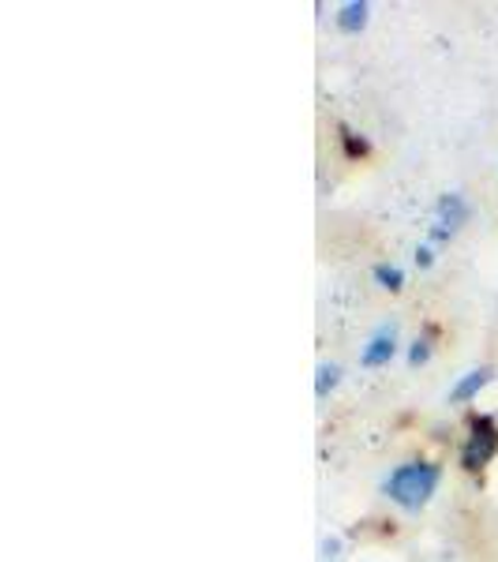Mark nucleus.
I'll list each match as a JSON object with an SVG mask.
<instances>
[{
	"mask_svg": "<svg viewBox=\"0 0 498 562\" xmlns=\"http://www.w3.org/2000/svg\"><path fill=\"white\" fill-rule=\"evenodd\" d=\"M468 222V203L461 195H442L439 206H434V225H431V240L446 244L461 225Z\"/></svg>",
	"mask_w": 498,
	"mask_h": 562,
	"instance_id": "obj_3",
	"label": "nucleus"
},
{
	"mask_svg": "<svg viewBox=\"0 0 498 562\" xmlns=\"http://www.w3.org/2000/svg\"><path fill=\"white\" fill-rule=\"evenodd\" d=\"M394 341H397V334H394V326H383V330L375 334V338L367 341V349H364V368H383V364H391V357H394Z\"/></svg>",
	"mask_w": 498,
	"mask_h": 562,
	"instance_id": "obj_4",
	"label": "nucleus"
},
{
	"mask_svg": "<svg viewBox=\"0 0 498 562\" xmlns=\"http://www.w3.org/2000/svg\"><path fill=\"white\" fill-rule=\"evenodd\" d=\"M375 281L383 289H391V293H397V289L405 285V274L397 267H386V262H378V267H375Z\"/></svg>",
	"mask_w": 498,
	"mask_h": 562,
	"instance_id": "obj_8",
	"label": "nucleus"
},
{
	"mask_svg": "<svg viewBox=\"0 0 498 562\" xmlns=\"http://www.w3.org/2000/svg\"><path fill=\"white\" fill-rule=\"evenodd\" d=\"M434 487H439V469L431 461H409V465H397L391 480H386V492L397 506L405 510H420L431 503Z\"/></svg>",
	"mask_w": 498,
	"mask_h": 562,
	"instance_id": "obj_1",
	"label": "nucleus"
},
{
	"mask_svg": "<svg viewBox=\"0 0 498 562\" xmlns=\"http://www.w3.org/2000/svg\"><path fill=\"white\" fill-rule=\"evenodd\" d=\"M338 383H341V368H338V364H319V379H315V394L326 397Z\"/></svg>",
	"mask_w": 498,
	"mask_h": 562,
	"instance_id": "obj_7",
	"label": "nucleus"
},
{
	"mask_svg": "<svg viewBox=\"0 0 498 562\" xmlns=\"http://www.w3.org/2000/svg\"><path fill=\"white\" fill-rule=\"evenodd\" d=\"M495 454H498L495 420L491 416H473V424H468V442H465V450H461V465H465L468 473H476V469H484Z\"/></svg>",
	"mask_w": 498,
	"mask_h": 562,
	"instance_id": "obj_2",
	"label": "nucleus"
},
{
	"mask_svg": "<svg viewBox=\"0 0 498 562\" xmlns=\"http://www.w3.org/2000/svg\"><path fill=\"white\" fill-rule=\"evenodd\" d=\"M364 23H367V4H364V0H352V4L341 8V15H338L341 31L356 34V31H364Z\"/></svg>",
	"mask_w": 498,
	"mask_h": 562,
	"instance_id": "obj_6",
	"label": "nucleus"
},
{
	"mask_svg": "<svg viewBox=\"0 0 498 562\" xmlns=\"http://www.w3.org/2000/svg\"><path fill=\"white\" fill-rule=\"evenodd\" d=\"M431 357V341H416L412 352H409V364H423Z\"/></svg>",
	"mask_w": 498,
	"mask_h": 562,
	"instance_id": "obj_9",
	"label": "nucleus"
},
{
	"mask_svg": "<svg viewBox=\"0 0 498 562\" xmlns=\"http://www.w3.org/2000/svg\"><path fill=\"white\" fill-rule=\"evenodd\" d=\"M491 375H495V368H476V371H468L461 383L450 390V402H473V397L484 390L487 383H491Z\"/></svg>",
	"mask_w": 498,
	"mask_h": 562,
	"instance_id": "obj_5",
	"label": "nucleus"
},
{
	"mask_svg": "<svg viewBox=\"0 0 498 562\" xmlns=\"http://www.w3.org/2000/svg\"><path fill=\"white\" fill-rule=\"evenodd\" d=\"M416 262H420V267H431V248H420V251H416Z\"/></svg>",
	"mask_w": 498,
	"mask_h": 562,
	"instance_id": "obj_10",
	"label": "nucleus"
}]
</instances>
